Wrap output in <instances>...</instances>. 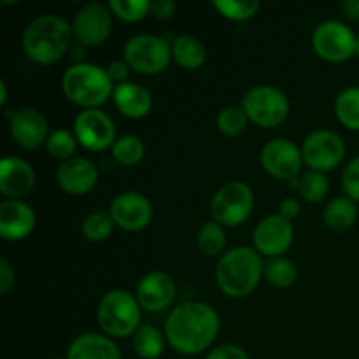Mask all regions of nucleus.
<instances>
[{
  "instance_id": "obj_15",
  "label": "nucleus",
  "mask_w": 359,
  "mask_h": 359,
  "mask_svg": "<svg viewBox=\"0 0 359 359\" xmlns=\"http://www.w3.org/2000/svg\"><path fill=\"white\" fill-rule=\"evenodd\" d=\"M109 214L121 230L140 231L153 219V205L142 193L126 191L112 200Z\"/></svg>"
},
{
  "instance_id": "obj_13",
  "label": "nucleus",
  "mask_w": 359,
  "mask_h": 359,
  "mask_svg": "<svg viewBox=\"0 0 359 359\" xmlns=\"http://www.w3.org/2000/svg\"><path fill=\"white\" fill-rule=\"evenodd\" d=\"M112 30V14L104 4H86L77 11L72 23V34L83 46H100Z\"/></svg>"
},
{
  "instance_id": "obj_12",
  "label": "nucleus",
  "mask_w": 359,
  "mask_h": 359,
  "mask_svg": "<svg viewBox=\"0 0 359 359\" xmlns=\"http://www.w3.org/2000/svg\"><path fill=\"white\" fill-rule=\"evenodd\" d=\"M259 161L266 174L283 181H291L300 172L304 156L302 149L287 139H273L262 147Z\"/></svg>"
},
{
  "instance_id": "obj_26",
  "label": "nucleus",
  "mask_w": 359,
  "mask_h": 359,
  "mask_svg": "<svg viewBox=\"0 0 359 359\" xmlns=\"http://www.w3.org/2000/svg\"><path fill=\"white\" fill-rule=\"evenodd\" d=\"M290 188L297 189L304 200L311 203H318L328 195L330 182L326 174L316 170H309L302 177H294L290 181Z\"/></svg>"
},
{
  "instance_id": "obj_30",
  "label": "nucleus",
  "mask_w": 359,
  "mask_h": 359,
  "mask_svg": "<svg viewBox=\"0 0 359 359\" xmlns=\"http://www.w3.org/2000/svg\"><path fill=\"white\" fill-rule=\"evenodd\" d=\"M297 266L291 259L279 256V258H272L265 265V277L272 286L276 287H290L293 286L297 280Z\"/></svg>"
},
{
  "instance_id": "obj_34",
  "label": "nucleus",
  "mask_w": 359,
  "mask_h": 359,
  "mask_svg": "<svg viewBox=\"0 0 359 359\" xmlns=\"http://www.w3.org/2000/svg\"><path fill=\"white\" fill-rule=\"evenodd\" d=\"M109 9L121 21L135 23L151 13V2L149 0H111Z\"/></svg>"
},
{
  "instance_id": "obj_28",
  "label": "nucleus",
  "mask_w": 359,
  "mask_h": 359,
  "mask_svg": "<svg viewBox=\"0 0 359 359\" xmlns=\"http://www.w3.org/2000/svg\"><path fill=\"white\" fill-rule=\"evenodd\" d=\"M196 244L205 256H219L226 248V233L219 223L207 221L200 226Z\"/></svg>"
},
{
  "instance_id": "obj_21",
  "label": "nucleus",
  "mask_w": 359,
  "mask_h": 359,
  "mask_svg": "<svg viewBox=\"0 0 359 359\" xmlns=\"http://www.w3.org/2000/svg\"><path fill=\"white\" fill-rule=\"evenodd\" d=\"M116 107L123 116L130 119H140L149 114L153 107V98L151 93L144 86L137 83H123L116 84L114 93H112Z\"/></svg>"
},
{
  "instance_id": "obj_14",
  "label": "nucleus",
  "mask_w": 359,
  "mask_h": 359,
  "mask_svg": "<svg viewBox=\"0 0 359 359\" xmlns=\"http://www.w3.org/2000/svg\"><path fill=\"white\" fill-rule=\"evenodd\" d=\"M293 237L294 230L291 221L284 219L279 214H273V216H266L265 219L256 224L252 242H255V249L259 255L269 256L272 259L283 256L291 248Z\"/></svg>"
},
{
  "instance_id": "obj_4",
  "label": "nucleus",
  "mask_w": 359,
  "mask_h": 359,
  "mask_svg": "<svg viewBox=\"0 0 359 359\" xmlns=\"http://www.w3.org/2000/svg\"><path fill=\"white\" fill-rule=\"evenodd\" d=\"M62 90L72 104L84 109L104 105L114 93L107 70L93 63H76L62 77Z\"/></svg>"
},
{
  "instance_id": "obj_8",
  "label": "nucleus",
  "mask_w": 359,
  "mask_h": 359,
  "mask_svg": "<svg viewBox=\"0 0 359 359\" xmlns=\"http://www.w3.org/2000/svg\"><path fill=\"white\" fill-rule=\"evenodd\" d=\"M255 209V195L245 182L231 181L217 189L210 202V214L216 223L238 226L245 223Z\"/></svg>"
},
{
  "instance_id": "obj_16",
  "label": "nucleus",
  "mask_w": 359,
  "mask_h": 359,
  "mask_svg": "<svg viewBox=\"0 0 359 359\" xmlns=\"http://www.w3.org/2000/svg\"><path fill=\"white\" fill-rule=\"evenodd\" d=\"M135 298L147 312H163L175 300V283L168 273L151 272L137 284Z\"/></svg>"
},
{
  "instance_id": "obj_3",
  "label": "nucleus",
  "mask_w": 359,
  "mask_h": 359,
  "mask_svg": "<svg viewBox=\"0 0 359 359\" xmlns=\"http://www.w3.org/2000/svg\"><path fill=\"white\" fill-rule=\"evenodd\" d=\"M265 273L259 252L252 248H235L224 252L216 266V283L230 298H244L255 290Z\"/></svg>"
},
{
  "instance_id": "obj_10",
  "label": "nucleus",
  "mask_w": 359,
  "mask_h": 359,
  "mask_svg": "<svg viewBox=\"0 0 359 359\" xmlns=\"http://www.w3.org/2000/svg\"><path fill=\"white\" fill-rule=\"evenodd\" d=\"M346 154V144L339 133L332 130H318L304 140L302 156L304 161L316 172L333 170L340 165Z\"/></svg>"
},
{
  "instance_id": "obj_2",
  "label": "nucleus",
  "mask_w": 359,
  "mask_h": 359,
  "mask_svg": "<svg viewBox=\"0 0 359 359\" xmlns=\"http://www.w3.org/2000/svg\"><path fill=\"white\" fill-rule=\"evenodd\" d=\"M72 35V27L62 16L42 14L23 32V51L34 63L51 65L69 51Z\"/></svg>"
},
{
  "instance_id": "obj_1",
  "label": "nucleus",
  "mask_w": 359,
  "mask_h": 359,
  "mask_svg": "<svg viewBox=\"0 0 359 359\" xmlns=\"http://www.w3.org/2000/svg\"><path fill=\"white\" fill-rule=\"evenodd\" d=\"M219 332V316L202 302L177 305L165 321V339L179 354L193 356L209 349Z\"/></svg>"
},
{
  "instance_id": "obj_42",
  "label": "nucleus",
  "mask_w": 359,
  "mask_h": 359,
  "mask_svg": "<svg viewBox=\"0 0 359 359\" xmlns=\"http://www.w3.org/2000/svg\"><path fill=\"white\" fill-rule=\"evenodd\" d=\"M342 11L346 18L353 21H359V0H346L342 4Z\"/></svg>"
},
{
  "instance_id": "obj_27",
  "label": "nucleus",
  "mask_w": 359,
  "mask_h": 359,
  "mask_svg": "<svg viewBox=\"0 0 359 359\" xmlns=\"http://www.w3.org/2000/svg\"><path fill=\"white\" fill-rule=\"evenodd\" d=\"M335 114L346 128L359 132V88H347L337 97Z\"/></svg>"
},
{
  "instance_id": "obj_17",
  "label": "nucleus",
  "mask_w": 359,
  "mask_h": 359,
  "mask_svg": "<svg viewBox=\"0 0 359 359\" xmlns=\"http://www.w3.org/2000/svg\"><path fill=\"white\" fill-rule=\"evenodd\" d=\"M11 137L23 149H37L48 142V121L37 109H21L11 118Z\"/></svg>"
},
{
  "instance_id": "obj_37",
  "label": "nucleus",
  "mask_w": 359,
  "mask_h": 359,
  "mask_svg": "<svg viewBox=\"0 0 359 359\" xmlns=\"http://www.w3.org/2000/svg\"><path fill=\"white\" fill-rule=\"evenodd\" d=\"M205 359H249L248 353L235 344H224L207 354Z\"/></svg>"
},
{
  "instance_id": "obj_6",
  "label": "nucleus",
  "mask_w": 359,
  "mask_h": 359,
  "mask_svg": "<svg viewBox=\"0 0 359 359\" xmlns=\"http://www.w3.org/2000/svg\"><path fill=\"white\" fill-rule=\"evenodd\" d=\"M242 109L255 125L262 128H276L286 121L290 114V100L279 88L259 84L244 95Z\"/></svg>"
},
{
  "instance_id": "obj_18",
  "label": "nucleus",
  "mask_w": 359,
  "mask_h": 359,
  "mask_svg": "<svg viewBox=\"0 0 359 359\" xmlns=\"http://www.w3.org/2000/svg\"><path fill=\"white\" fill-rule=\"evenodd\" d=\"M98 170L86 158L74 156L56 170V182L69 195H86L97 186Z\"/></svg>"
},
{
  "instance_id": "obj_35",
  "label": "nucleus",
  "mask_w": 359,
  "mask_h": 359,
  "mask_svg": "<svg viewBox=\"0 0 359 359\" xmlns=\"http://www.w3.org/2000/svg\"><path fill=\"white\" fill-rule=\"evenodd\" d=\"M248 123L249 118L248 114L244 112L242 107H224L223 111L219 112L217 116V128L223 135L228 137H235V135H241L245 128H248Z\"/></svg>"
},
{
  "instance_id": "obj_25",
  "label": "nucleus",
  "mask_w": 359,
  "mask_h": 359,
  "mask_svg": "<svg viewBox=\"0 0 359 359\" xmlns=\"http://www.w3.org/2000/svg\"><path fill=\"white\" fill-rule=\"evenodd\" d=\"M165 333L151 325H140L133 335V351L142 359H158L165 351Z\"/></svg>"
},
{
  "instance_id": "obj_22",
  "label": "nucleus",
  "mask_w": 359,
  "mask_h": 359,
  "mask_svg": "<svg viewBox=\"0 0 359 359\" xmlns=\"http://www.w3.org/2000/svg\"><path fill=\"white\" fill-rule=\"evenodd\" d=\"M67 359H121L119 347L112 339L98 333L76 337L67 349Z\"/></svg>"
},
{
  "instance_id": "obj_19",
  "label": "nucleus",
  "mask_w": 359,
  "mask_h": 359,
  "mask_svg": "<svg viewBox=\"0 0 359 359\" xmlns=\"http://www.w3.org/2000/svg\"><path fill=\"white\" fill-rule=\"evenodd\" d=\"M35 172L28 161L7 156L0 161V193L9 200H18L34 189Z\"/></svg>"
},
{
  "instance_id": "obj_39",
  "label": "nucleus",
  "mask_w": 359,
  "mask_h": 359,
  "mask_svg": "<svg viewBox=\"0 0 359 359\" xmlns=\"http://www.w3.org/2000/svg\"><path fill=\"white\" fill-rule=\"evenodd\" d=\"M175 9H177V6L172 0H156V2H151V14L160 21L170 20L175 14Z\"/></svg>"
},
{
  "instance_id": "obj_7",
  "label": "nucleus",
  "mask_w": 359,
  "mask_h": 359,
  "mask_svg": "<svg viewBox=\"0 0 359 359\" xmlns=\"http://www.w3.org/2000/svg\"><path fill=\"white\" fill-rule=\"evenodd\" d=\"M125 62L130 69L144 76H154L163 72L172 58V48L163 37L158 35H135L123 49Z\"/></svg>"
},
{
  "instance_id": "obj_23",
  "label": "nucleus",
  "mask_w": 359,
  "mask_h": 359,
  "mask_svg": "<svg viewBox=\"0 0 359 359\" xmlns=\"http://www.w3.org/2000/svg\"><path fill=\"white\" fill-rule=\"evenodd\" d=\"M172 58L182 69L195 70L205 63L207 49L200 39L193 37V35H179L172 42Z\"/></svg>"
},
{
  "instance_id": "obj_43",
  "label": "nucleus",
  "mask_w": 359,
  "mask_h": 359,
  "mask_svg": "<svg viewBox=\"0 0 359 359\" xmlns=\"http://www.w3.org/2000/svg\"><path fill=\"white\" fill-rule=\"evenodd\" d=\"M6 100H7V86L4 81H0V105L6 104Z\"/></svg>"
},
{
  "instance_id": "obj_41",
  "label": "nucleus",
  "mask_w": 359,
  "mask_h": 359,
  "mask_svg": "<svg viewBox=\"0 0 359 359\" xmlns=\"http://www.w3.org/2000/svg\"><path fill=\"white\" fill-rule=\"evenodd\" d=\"M298 214H300V203H298L297 198L287 196V198H284L283 202L279 203V216H283L284 219L291 221L293 217H297Z\"/></svg>"
},
{
  "instance_id": "obj_5",
  "label": "nucleus",
  "mask_w": 359,
  "mask_h": 359,
  "mask_svg": "<svg viewBox=\"0 0 359 359\" xmlns=\"http://www.w3.org/2000/svg\"><path fill=\"white\" fill-rule=\"evenodd\" d=\"M97 319L107 337L125 339L135 335L140 326V305L128 291L114 290L102 297L97 309Z\"/></svg>"
},
{
  "instance_id": "obj_31",
  "label": "nucleus",
  "mask_w": 359,
  "mask_h": 359,
  "mask_svg": "<svg viewBox=\"0 0 359 359\" xmlns=\"http://www.w3.org/2000/svg\"><path fill=\"white\" fill-rule=\"evenodd\" d=\"M77 139L76 135L69 132V130H55L49 133L48 142H46V151L51 158L60 161H69L72 160V154L76 153Z\"/></svg>"
},
{
  "instance_id": "obj_24",
  "label": "nucleus",
  "mask_w": 359,
  "mask_h": 359,
  "mask_svg": "<svg viewBox=\"0 0 359 359\" xmlns=\"http://www.w3.org/2000/svg\"><path fill=\"white\" fill-rule=\"evenodd\" d=\"M358 219V207L356 202H353L347 196H337L326 205L323 212V221L330 230L346 231L356 223Z\"/></svg>"
},
{
  "instance_id": "obj_20",
  "label": "nucleus",
  "mask_w": 359,
  "mask_h": 359,
  "mask_svg": "<svg viewBox=\"0 0 359 359\" xmlns=\"http://www.w3.org/2000/svg\"><path fill=\"white\" fill-rule=\"evenodd\" d=\"M35 214L21 200H4L0 203V235L6 241H23L34 231Z\"/></svg>"
},
{
  "instance_id": "obj_29",
  "label": "nucleus",
  "mask_w": 359,
  "mask_h": 359,
  "mask_svg": "<svg viewBox=\"0 0 359 359\" xmlns=\"http://www.w3.org/2000/svg\"><path fill=\"white\" fill-rule=\"evenodd\" d=\"M146 154V147H144L142 140L135 135H125L119 137L112 146V158L118 163L126 165V167H133V165L140 163Z\"/></svg>"
},
{
  "instance_id": "obj_11",
  "label": "nucleus",
  "mask_w": 359,
  "mask_h": 359,
  "mask_svg": "<svg viewBox=\"0 0 359 359\" xmlns=\"http://www.w3.org/2000/svg\"><path fill=\"white\" fill-rule=\"evenodd\" d=\"M74 135L88 151H105L114 146V121L100 109H84L74 121Z\"/></svg>"
},
{
  "instance_id": "obj_32",
  "label": "nucleus",
  "mask_w": 359,
  "mask_h": 359,
  "mask_svg": "<svg viewBox=\"0 0 359 359\" xmlns=\"http://www.w3.org/2000/svg\"><path fill=\"white\" fill-rule=\"evenodd\" d=\"M259 0H216L214 7L230 21H248L259 11Z\"/></svg>"
},
{
  "instance_id": "obj_40",
  "label": "nucleus",
  "mask_w": 359,
  "mask_h": 359,
  "mask_svg": "<svg viewBox=\"0 0 359 359\" xmlns=\"http://www.w3.org/2000/svg\"><path fill=\"white\" fill-rule=\"evenodd\" d=\"M14 286V270L6 258L0 259V293L6 294Z\"/></svg>"
},
{
  "instance_id": "obj_9",
  "label": "nucleus",
  "mask_w": 359,
  "mask_h": 359,
  "mask_svg": "<svg viewBox=\"0 0 359 359\" xmlns=\"http://www.w3.org/2000/svg\"><path fill=\"white\" fill-rule=\"evenodd\" d=\"M358 37L342 21H325L312 34V46L319 58L330 63H342L356 55Z\"/></svg>"
},
{
  "instance_id": "obj_33",
  "label": "nucleus",
  "mask_w": 359,
  "mask_h": 359,
  "mask_svg": "<svg viewBox=\"0 0 359 359\" xmlns=\"http://www.w3.org/2000/svg\"><path fill=\"white\" fill-rule=\"evenodd\" d=\"M112 228H114V221H112L109 212H98L90 214L86 219L83 221V235L90 242H104L111 237Z\"/></svg>"
},
{
  "instance_id": "obj_44",
  "label": "nucleus",
  "mask_w": 359,
  "mask_h": 359,
  "mask_svg": "<svg viewBox=\"0 0 359 359\" xmlns=\"http://www.w3.org/2000/svg\"><path fill=\"white\" fill-rule=\"evenodd\" d=\"M356 55H358V58H359V37H358V42H356Z\"/></svg>"
},
{
  "instance_id": "obj_38",
  "label": "nucleus",
  "mask_w": 359,
  "mask_h": 359,
  "mask_svg": "<svg viewBox=\"0 0 359 359\" xmlns=\"http://www.w3.org/2000/svg\"><path fill=\"white\" fill-rule=\"evenodd\" d=\"M105 70H107V74H109V77H111L112 83L123 84V83H126V79H128L130 65L125 62V60H114V62L109 63V67Z\"/></svg>"
},
{
  "instance_id": "obj_45",
  "label": "nucleus",
  "mask_w": 359,
  "mask_h": 359,
  "mask_svg": "<svg viewBox=\"0 0 359 359\" xmlns=\"http://www.w3.org/2000/svg\"><path fill=\"white\" fill-rule=\"evenodd\" d=\"M56 359H67V358H56Z\"/></svg>"
},
{
  "instance_id": "obj_36",
  "label": "nucleus",
  "mask_w": 359,
  "mask_h": 359,
  "mask_svg": "<svg viewBox=\"0 0 359 359\" xmlns=\"http://www.w3.org/2000/svg\"><path fill=\"white\" fill-rule=\"evenodd\" d=\"M342 189L347 198L359 202V156L347 163L342 174Z\"/></svg>"
}]
</instances>
